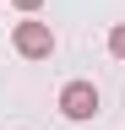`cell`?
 Wrapping results in <instances>:
<instances>
[{
    "instance_id": "3957f363",
    "label": "cell",
    "mask_w": 125,
    "mask_h": 130,
    "mask_svg": "<svg viewBox=\"0 0 125 130\" xmlns=\"http://www.w3.org/2000/svg\"><path fill=\"white\" fill-rule=\"evenodd\" d=\"M109 54H114V60H125V22H114V27H109Z\"/></svg>"
},
{
    "instance_id": "277c9868",
    "label": "cell",
    "mask_w": 125,
    "mask_h": 130,
    "mask_svg": "<svg viewBox=\"0 0 125 130\" xmlns=\"http://www.w3.org/2000/svg\"><path fill=\"white\" fill-rule=\"evenodd\" d=\"M11 6H17V11H22V16H33V11H38V6H44V0H11Z\"/></svg>"
},
{
    "instance_id": "7a4b0ae2",
    "label": "cell",
    "mask_w": 125,
    "mask_h": 130,
    "mask_svg": "<svg viewBox=\"0 0 125 130\" xmlns=\"http://www.w3.org/2000/svg\"><path fill=\"white\" fill-rule=\"evenodd\" d=\"M11 43H17L22 60H49V54H54V27H49V22H17Z\"/></svg>"
},
{
    "instance_id": "6da1fadb",
    "label": "cell",
    "mask_w": 125,
    "mask_h": 130,
    "mask_svg": "<svg viewBox=\"0 0 125 130\" xmlns=\"http://www.w3.org/2000/svg\"><path fill=\"white\" fill-rule=\"evenodd\" d=\"M60 114H65L71 125H87L92 114H98V87H92V81H65V87H60Z\"/></svg>"
}]
</instances>
